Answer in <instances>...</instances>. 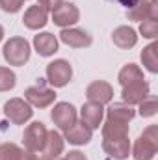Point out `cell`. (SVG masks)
<instances>
[{
	"label": "cell",
	"instance_id": "1",
	"mask_svg": "<svg viewBox=\"0 0 158 160\" xmlns=\"http://www.w3.org/2000/svg\"><path fill=\"white\" fill-rule=\"evenodd\" d=\"M156 151H158V128L156 125H151L136 140L134 149H132V157H134V160H153Z\"/></svg>",
	"mask_w": 158,
	"mask_h": 160
},
{
	"label": "cell",
	"instance_id": "2",
	"mask_svg": "<svg viewBox=\"0 0 158 160\" xmlns=\"http://www.w3.org/2000/svg\"><path fill=\"white\" fill-rule=\"evenodd\" d=\"M2 54L9 65H24L30 60V43L24 38H11L4 45Z\"/></svg>",
	"mask_w": 158,
	"mask_h": 160
},
{
	"label": "cell",
	"instance_id": "3",
	"mask_svg": "<svg viewBox=\"0 0 158 160\" xmlns=\"http://www.w3.org/2000/svg\"><path fill=\"white\" fill-rule=\"evenodd\" d=\"M47 134H48V130L41 121H34L32 125H28L22 134L24 149H28L32 153H41L45 147V142H47Z\"/></svg>",
	"mask_w": 158,
	"mask_h": 160
},
{
	"label": "cell",
	"instance_id": "4",
	"mask_svg": "<svg viewBox=\"0 0 158 160\" xmlns=\"http://www.w3.org/2000/svg\"><path fill=\"white\" fill-rule=\"evenodd\" d=\"M4 114L6 118L11 121L13 125H24L26 121L32 118L34 110L32 106L24 101V99H9L6 104H4Z\"/></svg>",
	"mask_w": 158,
	"mask_h": 160
},
{
	"label": "cell",
	"instance_id": "5",
	"mask_svg": "<svg viewBox=\"0 0 158 160\" xmlns=\"http://www.w3.org/2000/svg\"><path fill=\"white\" fill-rule=\"evenodd\" d=\"M73 77V67L65 60H54L47 65V80L54 88H63Z\"/></svg>",
	"mask_w": 158,
	"mask_h": 160
},
{
	"label": "cell",
	"instance_id": "6",
	"mask_svg": "<svg viewBox=\"0 0 158 160\" xmlns=\"http://www.w3.org/2000/svg\"><path fill=\"white\" fill-rule=\"evenodd\" d=\"M78 19H80V11L73 2H62L52 11V22L60 28H69V26L77 24Z\"/></svg>",
	"mask_w": 158,
	"mask_h": 160
},
{
	"label": "cell",
	"instance_id": "7",
	"mask_svg": "<svg viewBox=\"0 0 158 160\" xmlns=\"http://www.w3.org/2000/svg\"><path fill=\"white\" fill-rule=\"evenodd\" d=\"M24 99L28 104H32L36 108H47L54 102L56 93H54V89H48L43 84H37V86H32L24 91Z\"/></svg>",
	"mask_w": 158,
	"mask_h": 160
},
{
	"label": "cell",
	"instance_id": "8",
	"mask_svg": "<svg viewBox=\"0 0 158 160\" xmlns=\"http://www.w3.org/2000/svg\"><path fill=\"white\" fill-rule=\"evenodd\" d=\"M50 118H52L54 125L58 128L67 130L69 127H73L77 123V110L69 102H58V104H54V108L50 112Z\"/></svg>",
	"mask_w": 158,
	"mask_h": 160
},
{
	"label": "cell",
	"instance_id": "9",
	"mask_svg": "<svg viewBox=\"0 0 158 160\" xmlns=\"http://www.w3.org/2000/svg\"><path fill=\"white\" fill-rule=\"evenodd\" d=\"M126 17L130 21H158V0H140L136 6H132L126 11Z\"/></svg>",
	"mask_w": 158,
	"mask_h": 160
},
{
	"label": "cell",
	"instance_id": "10",
	"mask_svg": "<svg viewBox=\"0 0 158 160\" xmlns=\"http://www.w3.org/2000/svg\"><path fill=\"white\" fill-rule=\"evenodd\" d=\"M86 97H87L89 102H97V104L102 106V104L112 102V99H114V88L108 82H104V80H95V82H91L87 86Z\"/></svg>",
	"mask_w": 158,
	"mask_h": 160
},
{
	"label": "cell",
	"instance_id": "11",
	"mask_svg": "<svg viewBox=\"0 0 158 160\" xmlns=\"http://www.w3.org/2000/svg\"><path fill=\"white\" fill-rule=\"evenodd\" d=\"M147 95H149V84L145 82V78L134 80V82L123 86V93H121L123 102L125 104H130V106L132 104H140Z\"/></svg>",
	"mask_w": 158,
	"mask_h": 160
},
{
	"label": "cell",
	"instance_id": "12",
	"mask_svg": "<svg viewBox=\"0 0 158 160\" xmlns=\"http://www.w3.org/2000/svg\"><path fill=\"white\" fill-rule=\"evenodd\" d=\"M60 39L67 47H73V48H84V47H89L93 43L91 36L82 28H63L60 34Z\"/></svg>",
	"mask_w": 158,
	"mask_h": 160
},
{
	"label": "cell",
	"instance_id": "13",
	"mask_svg": "<svg viewBox=\"0 0 158 160\" xmlns=\"http://www.w3.org/2000/svg\"><path fill=\"white\" fill-rule=\"evenodd\" d=\"M102 116H104V110L101 104L97 102H86L82 108H80V118H82V123L87 125L91 130L99 128V125L102 123Z\"/></svg>",
	"mask_w": 158,
	"mask_h": 160
},
{
	"label": "cell",
	"instance_id": "14",
	"mask_svg": "<svg viewBox=\"0 0 158 160\" xmlns=\"http://www.w3.org/2000/svg\"><path fill=\"white\" fill-rule=\"evenodd\" d=\"M91 134H93V130L87 125H84L82 121H77L73 127H69L65 130V138L63 140H67L73 145H86V143L91 142Z\"/></svg>",
	"mask_w": 158,
	"mask_h": 160
},
{
	"label": "cell",
	"instance_id": "15",
	"mask_svg": "<svg viewBox=\"0 0 158 160\" xmlns=\"http://www.w3.org/2000/svg\"><path fill=\"white\" fill-rule=\"evenodd\" d=\"M102 149L106 151V155H110L116 160L128 158V155H130L128 136L126 138H119V140H102Z\"/></svg>",
	"mask_w": 158,
	"mask_h": 160
},
{
	"label": "cell",
	"instance_id": "16",
	"mask_svg": "<svg viewBox=\"0 0 158 160\" xmlns=\"http://www.w3.org/2000/svg\"><path fill=\"white\" fill-rule=\"evenodd\" d=\"M22 22H24V26L30 28V30H39V28H43V26L48 22V13L41 8L39 4H37V6H30V8L26 9L24 17H22Z\"/></svg>",
	"mask_w": 158,
	"mask_h": 160
},
{
	"label": "cell",
	"instance_id": "17",
	"mask_svg": "<svg viewBox=\"0 0 158 160\" xmlns=\"http://www.w3.org/2000/svg\"><path fill=\"white\" fill-rule=\"evenodd\" d=\"M112 41L117 45L119 48L128 50V48L136 47L138 36H136V30L130 28V26H117V28L112 32Z\"/></svg>",
	"mask_w": 158,
	"mask_h": 160
},
{
	"label": "cell",
	"instance_id": "18",
	"mask_svg": "<svg viewBox=\"0 0 158 160\" xmlns=\"http://www.w3.org/2000/svg\"><path fill=\"white\" fill-rule=\"evenodd\" d=\"M37 157L28 151V149H22L19 147L17 143H2L0 145V160H36Z\"/></svg>",
	"mask_w": 158,
	"mask_h": 160
},
{
	"label": "cell",
	"instance_id": "19",
	"mask_svg": "<svg viewBox=\"0 0 158 160\" xmlns=\"http://www.w3.org/2000/svg\"><path fill=\"white\" fill-rule=\"evenodd\" d=\"M34 47H36L39 56L47 58V56H52L58 50V39L50 32H43V34H37L34 38Z\"/></svg>",
	"mask_w": 158,
	"mask_h": 160
},
{
	"label": "cell",
	"instance_id": "20",
	"mask_svg": "<svg viewBox=\"0 0 158 160\" xmlns=\"http://www.w3.org/2000/svg\"><path fill=\"white\" fill-rule=\"evenodd\" d=\"M128 136V123L106 118V123L102 125V138L104 140H119Z\"/></svg>",
	"mask_w": 158,
	"mask_h": 160
},
{
	"label": "cell",
	"instance_id": "21",
	"mask_svg": "<svg viewBox=\"0 0 158 160\" xmlns=\"http://www.w3.org/2000/svg\"><path fill=\"white\" fill-rule=\"evenodd\" d=\"M63 153V138L60 132L56 130H50L47 134V142H45V147L41 151V155L45 157H60Z\"/></svg>",
	"mask_w": 158,
	"mask_h": 160
},
{
	"label": "cell",
	"instance_id": "22",
	"mask_svg": "<svg viewBox=\"0 0 158 160\" xmlns=\"http://www.w3.org/2000/svg\"><path fill=\"white\" fill-rule=\"evenodd\" d=\"M136 116V110L130 106V104H125V102H114L108 112H106V118H112V119L117 121H125V123H130Z\"/></svg>",
	"mask_w": 158,
	"mask_h": 160
},
{
	"label": "cell",
	"instance_id": "23",
	"mask_svg": "<svg viewBox=\"0 0 158 160\" xmlns=\"http://www.w3.org/2000/svg\"><path fill=\"white\" fill-rule=\"evenodd\" d=\"M141 62L145 65L147 71L151 73H158V43L153 41L151 45H147L141 52Z\"/></svg>",
	"mask_w": 158,
	"mask_h": 160
},
{
	"label": "cell",
	"instance_id": "24",
	"mask_svg": "<svg viewBox=\"0 0 158 160\" xmlns=\"http://www.w3.org/2000/svg\"><path fill=\"white\" fill-rule=\"evenodd\" d=\"M143 78V71L136 65V63H126L121 71H119V84L121 86H126L134 80H141Z\"/></svg>",
	"mask_w": 158,
	"mask_h": 160
},
{
	"label": "cell",
	"instance_id": "25",
	"mask_svg": "<svg viewBox=\"0 0 158 160\" xmlns=\"http://www.w3.org/2000/svg\"><path fill=\"white\" fill-rule=\"evenodd\" d=\"M15 84H17L15 73L7 67H0V91H9L15 88Z\"/></svg>",
	"mask_w": 158,
	"mask_h": 160
},
{
	"label": "cell",
	"instance_id": "26",
	"mask_svg": "<svg viewBox=\"0 0 158 160\" xmlns=\"http://www.w3.org/2000/svg\"><path fill=\"white\" fill-rule=\"evenodd\" d=\"M158 110V102H156V97L155 95H147L141 102H140V116L141 118H151L155 116Z\"/></svg>",
	"mask_w": 158,
	"mask_h": 160
},
{
	"label": "cell",
	"instance_id": "27",
	"mask_svg": "<svg viewBox=\"0 0 158 160\" xmlns=\"http://www.w3.org/2000/svg\"><path fill=\"white\" fill-rule=\"evenodd\" d=\"M140 34H141L143 38H147V39H155L158 36V22L156 21H151V19L141 21V24H140Z\"/></svg>",
	"mask_w": 158,
	"mask_h": 160
},
{
	"label": "cell",
	"instance_id": "28",
	"mask_svg": "<svg viewBox=\"0 0 158 160\" xmlns=\"http://www.w3.org/2000/svg\"><path fill=\"white\" fill-rule=\"evenodd\" d=\"M24 0H0V8L6 13H17L22 8Z\"/></svg>",
	"mask_w": 158,
	"mask_h": 160
},
{
	"label": "cell",
	"instance_id": "29",
	"mask_svg": "<svg viewBox=\"0 0 158 160\" xmlns=\"http://www.w3.org/2000/svg\"><path fill=\"white\" fill-rule=\"evenodd\" d=\"M63 0H39V6L45 9V11H54Z\"/></svg>",
	"mask_w": 158,
	"mask_h": 160
},
{
	"label": "cell",
	"instance_id": "30",
	"mask_svg": "<svg viewBox=\"0 0 158 160\" xmlns=\"http://www.w3.org/2000/svg\"><path fill=\"white\" fill-rule=\"evenodd\" d=\"M62 160H87V157L84 153H80V151H69Z\"/></svg>",
	"mask_w": 158,
	"mask_h": 160
},
{
	"label": "cell",
	"instance_id": "31",
	"mask_svg": "<svg viewBox=\"0 0 158 160\" xmlns=\"http://www.w3.org/2000/svg\"><path fill=\"white\" fill-rule=\"evenodd\" d=\"M108 2H116L119 6H123V8H126V9H130L132 6H136L140 0H108Z\"/></svg>",
	"mask_w": 158,
	"mask_h": 160
},
{
	"label": "cell",
	"instance_id": "32",
	"mask_svg": "<svg viewBox=\"0 0 158 160\" xmlns=\"http://www.w3.org/2000/svg\"><path fill=\"white\" fill-rule=\"evenodd\" d=\"M36 160H62L60 157H45V155H41L39 158H36Z\"/></svg>",
	"mask_w": 158,
	"mask_h": 160
},
{
	"label": "cell",
	"instance_id": "33",
	"mask_svg": "<svg viewBox=\"0 0 158 160\" xmlns=\"http://www.w3.org/2000/svg\"><path fill=\"white\" fill-rule=\"evenodd\" d=\"M4 39V28H2V26H0V41Z\"/></svg>",
	"mask_w": 158,
	"mask_h": 160
}]
</instances>
